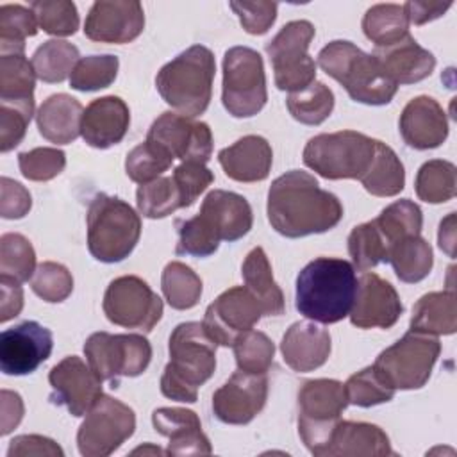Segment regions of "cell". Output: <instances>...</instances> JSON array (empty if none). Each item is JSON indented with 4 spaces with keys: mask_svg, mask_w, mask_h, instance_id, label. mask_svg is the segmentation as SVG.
I'll list each match as a JSON object with an SVG mask.
<instances>
[{
    "mask_svg": "<svg viewBox=\"0 0 457 457\" xmlns=\"http://www.w3.org/2000/svg\"><path fill=\"white\" fill-rule=\"evenodd\" d=\"M266 209L271 227L293 239L327 232L343 218L339 198L302 170L286 171L271 182Z\"/></svg>",
    "mask_w": 457,
    "mask_h": 457,
    "instance_id": "cell-1",
    "label": "cell"
},
{
    "mask_svg": "<svg viewBox=\"0 0 457 457\" xmlns=\"http://www.w3.org/2000/svg\"><path fill=\"white\" fill-rule=\"evenodd\" d=\"M357 277L352 262L318 257L296 277L295 305L300 314L318 323H337L352 311Z\"/></svg>",
    "mask_w": 457,
    "mask_h": 457,
    "instance_id": "cell-2",
    "label": "cell"
},
{
    "mask_svg": "<svg viewBox=\"0 0 457 457\" xmlns=\"http://www.w3.org/2000/svg\"><path fill=\"white\" fill-rule=\"evenodd\" d=\"M216 341L202 323H179L170 336V362L161 377V393L170 400L195 403L198 387L216 370Z\"/></svg>",
    "mask_w": 457,
    "mask_h": 457,
    "instance_id": "cell-3",
    "label": "cell"
},
{
    "mask_svg": "<svg viewBox=\"0 0 457 457\" xmlns=\"http://www.w3.org/2000/svg\"><path fill=\"white\" fill-rule=\"evenodd\" d=\"M318 64L359 104L386 105L396 95L398 86L386 75L373 54L362 52L350 41H330L320 50Z\"/></svg>",
    "mask_w": 457,
    "mask_h": 457,
    "instance_id": "cell-4",
    "label": "cell"
},
{
    "mask_svg": "<svg viewBox=\"0 0 457 457\" xmlns=\"http://www.w3.org/2000/svg\"><path fill=\"white\" fill-rule=\"evenodd\" d=\"M214 71L212 52L204 45H193L157 71L155 87L179 114L196 118L209 107Z\"/></svg>",
    "mask_w": 457,
    "mask_h": 457,
    "instance_id": "cell-5",
    "label": "cell"
},
{
    "mask_svg": "<svg viewBox=\"0 0 457 457\" xmlns=\"http://www.w3.org/2000/svg\"><path fill=\"white\" fill-rule=\"evenodd\" d=\"M87 248L100 262H120L132 253L141 236L139 214L121 198L98 193L87 209Z\"/></svg>",
    "mask_w": 457,
    "mask_h": 457,
    "instance_id": "cell-6",
    "label": "cell"
},
{
    "mask_svg": "<svg viewBox=\"0 0 457 457\" xmlns=\"http://www.w3.org/2000/svg\"><path fill=\"white\" fill-rule=\"evenodd\" d=\"M375 155V139L355 132L339 130L311 137L303 148V164L328 180L361 179Z\"/></svg>",
    "mask_w": 457,
    "mask_h": 457,
    "instance_id": "cell-7",
    "label": "cell"
},
{
    "mask_svg": "<svg viewBox=\"0 0 457 457\" xmlns=\"http://www.w3.org/2000/svg\"><path fill=\"white\" fill-rule=\"evenodd\" d=\"M346 405L345 384L339 380L314 378L302 384L298 391V434L312 455L321 457Z\"/></svg>",
    "mask_w": 457,
    "mask_h": 457,
    "instance_id": "cell-8",
    "label": "cell"
},
{
    "mask_svg": "<svg viewBox=\"0 0 457 457\" xmlns=\"http://www.w3.org/2000/svg\"><path fill=\"white\" fill-rule=\"evenodd\" d=\"M266 75L262 57L248 46H232L223 57V107L234 118L255 116L266 104Z\"/></svg>",
    "mask_w": 457,
    "mask_h": 457,
    "instance_id": "cell-9",
    "label": "cell"
},
{
    "mask_svg": "<svg viewBox=\"0 0 457 457\" xmlns=\"http://www.w3.org/2000/svg\"><path fill=\"white\" fill-rule=\"evenodd\" d=\"M439 353L437 336L409 330L395 345L382 350L373 366L391 387L420 389L428 382Z\"/></svg>",
    "mask_w": 457,
    "mask_h": 457,
    "instance_id": "cell-10",
    "label": "cell"
},
{
    "mask_svg": "<svg viewBox=\"0 0 457 457\" xmlns=\"http://www.w3.org/2000/svg\"><path fill=\"white\" fill-rule=\"evenodd\" d=\"M314 32L311 21L295 20L286 23L266 45L278 89L296 93L316 80V62L307 52Z\"/></svg>",
    "mask_w": 457,
    "mask_h": 457,
    "instance_id": "cell-11",
    "label": "cell"
},
{
    "mask_svg": "<svg viewBox=\"0 0 457 457\" xmlns=\"http://www.w3.org/2000/svg\"><path fill=\"white\" fill-rule=\"evenodd\" d=\"M84 353L89 368L114 386L120 377L141 375L152 361V346L139 334L95 332L86 339Z\"/></svg>",
    "mask_w": 457,
    "mask_h": 457,
    "instance_id": "cell-12",
    "label": "cell"
},
{
    "mask_svg": "<svg viewBox=\"0 0 457 457\" xmlns=\"http://www.w3.org/2000/svg\"><path fill=\"white\" fill-rule=\"evenodd\" d=\"M136 430L134 411L107 395L86 412L77 432V446L84 457H107L118 450Z\"/></svg>",
    "mask_w": 457,
    "mask_h": 457,
    "instance_id": "cell-13",
    "label": "cell"
},
{
    "mask_svg": "<svg viewBox=\"0 0 457 457\" xmlns=\"http://www.w3.org/2000/svg\"><path fill=\"white\" fill-rule=\"evenodd\" d=\"M104 314L118 327L150 332L162 316V300L143 278L123 275L107 286Z\"/></svg>",
    "mask_w": 457,
    "mask_h": 457,
    "instance_id": "cell-14",
    "label": "cell"
},
{
    "mask_svg": "<svg viewBox=\"0 0 457 457\" xmlns=\"http://www.w3.org/2000/svg\"><path fill=\"white\" fill-rule=\"evenodd\" d=\"M146 139L182 162L205 164L212 154V132L207 123L166 111L148 129Z\"/></svg>",
    "mask_w": 457,
    "mask_h": 457,
    "instance_id": "cell-15",
    "label": "cell"
},
{
    "mask_svg": "<svg viewBox=\"0 0 457 457\" xmlns=\"http://www.w3.org/2000/svg\"><path fill=\"white\" fill-rule=\"evenodd\" d=\"M262 307L243 286L223 291L204 314V328L218 346H232L234 341L261 320Z\"/></svg>",
    "mask_w": 457,
    "mask_h": 457,
    "instance_id": "cell-16",
    "label": "cell"
},
{
    "mask_svg": "<svg viewBox=\"0 0 457 457\" xmlns=\"http://www.w3.org/2000/svg\"><path fill=\"white\" fill-rule=\"evenodd\" d=\"M52 386L50 400L55 405H64L71 416H84L102 393V378L77 355H68L57 362L50 373Z\"/></svg>",
    "mask_w": 457,
    "mask_h": 457,
    "instance_id": "cell-17",
    "label": "cell"
},
{
    "mask_svg": "<svg viewBox=\"0 0 457 457\" xmlns=\"http://www.w3.org/2000/svg\"><path fill=\"white\" fill-rule=\"evenodd\" d=\"M54 348L52 332L37 321H21L0 336V368L5 375H29Z\"/></svg>",
    "mask_w": 457,
    "mask_h": 457,
    "instance_id": "cell-18",
    "label": "cell"
},
{
    "mask_svg": "<svg viewBox=\"0 0 457 457\" xmlns=\"http://www.w3.org/2000/svg\"><path fill=\"white\" fill-rule=\"evenodd\" d=\"M268 398L266 375L234 371L232 377L214 391L212 412L227 425H246L264 407Z\"/></svg>",
    "mask_w": 457,
    "mask_h": 457,
    "instance_id": "cell-19",
    "label": "cell"
},
{
    "mask_svg": "<svg viewBox=\"0 0 457 457\" xmlns=\"http://www.w3.org/2000/svg\"><path fill=\"white\" fill-rule=\"evenodd\" d=\"M145 29L143 5L136 0L95 2L84 21V34L98 43H130Z\"/></svg>",
    "mask_w": 457,
    "mask_h": 457,
    "instance_id": "cell-20",
    "label": "cell"
},
{
    "mask_svg": "<svg viewBox=\"0 0 457 457\" xmlns=\"http://www.w3.org/2000/svg\"><path fill=\"white\" fill-rule=\"evenodd\" d=\"M403 312L396 289L377 273H364L357 280V291L350 311V321L357 328H391Z\"/></svg>",
    "mask_w": 457,
    "mask_h": 457,
    "instance_id": "cell-21",
    "label": "cell"
},
{
    "mask_svg": "<svg viewBox=\"0 0 457 457\" xmlns=\"http://www.w3.org/2000/svg\"><path fill=\"white\" fill-rule=\"evenodd\" d=\"M200 220L218 241H237L246 236L253 223L248 200L237 193L214 189L202 202Z\"/></svg>",
    "mask_w": 457,
    "mask_h": 457,
    "instance_id": "cell-22",
    "label": "cell"
},
{
    "mask_svg": "<svg viewBox=\"0 0 457 457\" xmlns=\"http://www.w3.org/2000/svg\"><path fill=\"white\" fill-rule=\"evenodd\" d=\"M400 134L416 150L437 148L448 137V120L443 107L430 96L412 98L400 114Z\"/></svg>",
    "mask_w": 457,
    "mask_h": 457,
    "instance_id": "cell-23",
    "label": "cell"
},
{
    "mask_svg": "<svg viewBox=\"0 0 457 457\" xmlns=\"http://www.w3.org/2000/svg\"><path fill=\"white\" fill-rule=\"evenodd\" d=\"M130 125L127 104L114 95L95 98L82 112L80 136L93 148H109L118 145Z\"/></svg>",
    "mask_w": 457,
    "mask_h": 457,
    "instance_id": "cell-24",
    "label": "cell"
},
{
    "mask_svg": "<svg viewBox=\"0 0 457 457\" xmlns=\"http://www.w3.org/2000/svg\"><path fill=\"white\" fill-rule=\"evenodd\" d=\"M155 432L168 437L166 455H209V437L202 432L196 412L182 407H159L152 412Z\"/></svg>",
    "mask_w": 457,
    "mask_h": 457,
    "instance_id": "cell-25",
    "label": "cell"
},
{
    "mask_svg": "<svg viewBox=\"0 0 457 457\" xmlns=\"http://www.w3.org/2000/svg\"><path fill=\"white\" fill-rule=\"evenodd\" d=\"M280 352L293 371H312L323 366L330 355V334L312 321H296L286 330Z\"/></svg>",
    "mask_w": 457,
    "mask_h": 457,
    "instance_id": "cell-26",
    "label": "cell"
},
{
    "mask_svg": "<svg viewBox=\"0 0 457 457\" xmlns=\"http://www.w3.org/2000/svg\"><path fill=\"white\" fill-rule=\"evenodd\" d=\"M373 57L396 86L416 84L427 79L436 68L432 52L423 48L411 34L395 45L375 48Z\"/></svg>",
    "mask_w": 457,
    "mask_h": 457,
    "instance_id": "cell-27",
    "label": "cell"
},
{
    "mask_svg": "<svg viewBox=\"0 0 457 457\" xmlns=\"http://www.w3.org/2000/svg\"><path fill=\"white\" fill-rule=\"evenodd\" d=\"M384 457L393 455L387 434L364 421H337L332 428L321 457Z\"/></svg>",
    "mask_w": 457,
    "mask_h": 457,
    "instance_id": "cell-28",
    "label": "cell"
},
{
    "mask_svg": "<svg viewBox=\"0 0 457 457\" xmlns=\"http://www.w3.org/2000/svg\"><path fill=\"white\" fill-rule=\"evenodd\" d=\"M220 166L236 182H261L270 175L273 152L261 136H245L218 152Z\"/></svg>",
    "mask_w": 457,
    "mask_h": 457,
    "instance_id": "cell-29",
    "label": "cell"
},
{
    "mask_svg": "<svg viewBox=\"0 0 457 457\" xmlns=\"http://www.w3.org/2000/svg\"><path fill=\"white\" fill-rule=\"evenodd\" d=\"M82 105L77 98L57 93L48 96L36 112L39 134L55 145H68L80 136Z\"/></svg>",
    "mask_w": 457,
    "mask_h": 457,
    "instance_id": "cell-30",
    "label": "cell"
},
{
    "mask_svg": "<svg viewBox=\"0 0 457 457\" xmlns=\"http://www.w3.org/2000/svg\"><path fill=\"white\" fill-rule=\"evenodd\" d=\"M241 275L245 287L262 307V316H280L284 312V295L273 278L266 252L255 246L243 261Z\"/></svg>",
    "mask_w": 457,
    "mask_h": 457,
    "instance_id": "cell-31",
    "label": "cell"
},
{
    "mask_svg": "<svg viewBox=\"0 0 457 457\" xmlns=\"http://www.w3.org/2000/svg\"><path fill=\"white\" fill-rule=\"evenodd\" d=\"M36 71L25 54H0V104L34 114Z\"/></svg>",
    "mask_w": 457,
    "mask_h": 457,
    "instance_id": "cell-32",
    "label": "cell"
},
{
    "mask_svg": "<svg viewBox=\"0 0 457 457\" xmlns=\"http://www.w3.org/2000/svg\"><path fill=\"white\" fill-rule=\"evenodd\" d=\"M411 330L430 336H450L457 330L455 291H434L423 295L412 307Z\"/></svg>",
    "mask_w": 457,
    "mask_h": 457,
    "instance_id": "cell-33",
    "label": "cell"
},
{
    "mask_svg": "<svg viewBox=\"0 0 457 457\" xmlns=\"http://www.w3.org/2000/svg\"><path fill=\"white\" fill-rule=\"evenodd\" d=\"M359 180L373 196H395L405 186V170L395 150L375 139L373 161Z\"/></svg>",
    "mask_w": 457,
    "mask_h": 457,
    "instance_id": "cell-34",
    "label": "cell"
},
{
    "mask_svg": "<svg viewBox=\"0 0 457 457\" xmlns=\"http://www.w3.org/2000/svg\"><path fill=\"white\" fill-rule=\"evenodd\" d=\"M387 262L402 282L414 284L430 273L434 255L427 239L421 236H409L389 248Z\"/></svg>",
    "mask_w": 457,
    "mask_h": 457,
    "instance_id": "cell-35",
    "label": "cell"
},
{
    "mask_svg": "<svg viewBox=\"0 0 457 457\" xmlns=\"http://www.w3.org/2000/svg\"><path fill=\"white\" fill-rule=\"evenodd\" d=\"M364 36L375 43V48L389 46L409 36V20L398 4H377L362 18Z\"/></svg>",
    "mask_w": 457,
    "mask_h": 457,
    "instance_id": "cell-36",
    "label": "cell"
},
{
    "mask_svg": "<svg viewBox=\"0 0 457 457\" xmlns=\"http://www.w3.org/2000/svg\"><path fill=\"white\" fill-rule=\"evenodd\" d=\"M79 48L64 39H48L36 48L32 55V66L36 77L48 84H57L68 79L77 66Z\"/></svg>",
    "mask_w": 457,
    "mask_h": 457,
    "instance_id": "cell-37",
    "label": "cell"
},
{
    "mask_svg": "<svg viewBox=\"0 0 457 457\" xmlns=\"http://www.w3.org/2000/svg\"><path fill=\"white\" fill-rule=\"evenodd\" d=\"M375 227L384 237L387 248L409 236H420L423 227V214L418 204L409 198L396 200L387 205L375 220ZM389 253V252H387Z\"/></svg>",
    "mask_w": 457,
    "mask_h": 457,
    "instance_id": "cell-38",
    "label": "cell"
},
{
    "mask_svg": "<svg viewBox=\"0 0 457 457\" xmlns=\"http://www.w3.org/2000/svg\"><path fill=\"white\" fill-rule=\"evenodd\" d=\"M414 189L420 200L427 204H443L455 196L457 171L453 162L432 159L421 164L416 173Z\"/></svg>",
    "mask_w": 457,
    "mask_h": 457,
    "instance_id": "cell-39",
    "label": "cell"
},
{
    "mask_svg": "<svg viewBox=\"0 0 457 457\" xmlns=\"http://www.w3.org/2000/svg\"><path fill=\"white\" fill-rule=\"evenodd\" d=\"M161 287L170 307L186 311L195 307L202 296L200 277L184 262L171 261L164 266L161 275Z\"/></svg>",
    "mask_w": 457,
    "mask_h": 457,
    "instance_id": "cell-40",
    "label": "cell"
},
{
    "mask_svg": "<svg viewBox=\"0 0 457 457\" xmlns=\"http://www.w3.org/2000/svg\"><path fill=\"white\" fill-rule=\"evenodd\" d=\"M136 205L145 218L159 220L182 209L184 202L173 177H159L152 182L139 184L136 191Z\"/></svg>",
    "mask_w": 457,
    "mask_h": 457,
    "instance_id": "cell-41",
    "label": "cell"
},
{
    "mask_svg": "<svg viewBox=\"0 0 457 457\" xmlns=\"http://www.w3.org/2000/svg\"><path fill=\"white\" fill-rule=\"evenodd\" d=\"M36 271V252L30 241L16 232L0 237V278L18 284L32 278Z\"/></svg>",
    "mask_w": 457,
    "mask_h": 457,
    "instance_id": "cell-42",
    "label": "cell"
},
{
    "mask_svg": "<svg viewBox=\"0 0 457 457\" xmlns=\"http://www.w3.org/2000/svg\"><path fill=\"white\" fill-rule=\"evenodd\" d=\"M286 105L296 121L303 125H320L334 109V93L323 82L314 80L305 89L289 93Z\"/></svg>",
    "mask_w": 457,
    "mask_h": 457,
    "instance_id": "cell-43",
    "label": "cell"
},
{
    "mask_svg": "<svg viewBox=\"0 0 457 457\" xmlns=\"http://www.w3.org/2000/svg\"><path fill=\"white\" fill-rule=\"evenodd\" d=\"M32 9L18 4L0 7V54H25V39L37 34Z\"/></svg>",
    "mask_w": 457,
    "mask_h": 457,
    "instance_id": "cell-44",
    "label": "cell"
},
{
    "mask_svg": "<svg viewBox=\"0 0 457 457\" xmlns=\"http://www.w3.org/2000/svg\"><path fill=\"white\" fill-rule=\"evenodd\" d=\"M237 370L255 375H266L273 362L275 345L261 330L243 332L232 345Z\"/></svg>",
    "mask_w": 457,
    "mask_h": 457,
    "instance_id": "cell-45",
    "label": "cell"
},
{
    "mask_svg": "<svg viewBox=\"0 0 457 457\" xmlns=\"http://www.w3.org/2000/svg\"><path fill=\"white\" fill-rule=\"evenodd\" d=\"M348 252L353 261V268L366 271L380 262H387L389 248L371 220L352 228L348 236Z\"/></svg>",
    "mask_w": 457,
    "mask_h": 457,
    "instance_id": "cell-46",
    "label": "cell"
},
{
    "mask_svg": "<svg viewBox=\"0 0 457 457\" xmlns=\"http://www.w3.org/2000/svg\"><path fill=\"white\" fill-rule=\"evenodd\" d=\"M173 162V157L159 145L145 139L134 146L125 159L127 177L137 184H146L159 179Z\"/></svg>",
    "mask_w": 457,
    "mask_h": 457,
    "instance_id": "cell-47",
    "label": "cell"
},
{
    "mask_svg": "<svg viewBox=\"0 0 457 457\" xmlns=\"http://www.w3.org/2000/svg\"><path fill=\"white\" fill-rule=\"evenodd\" d=\"M118 57L111 54L82 57L70 75V86L84 93L109 87L118 75Z\"/></svg>",
    "mask_w": 457,
    "mask_h": 457,
    "instance_id": "cell-48",
    "label": "cell"
},
{
    "mask_svg": "<svg viewBox=\"0 0 457 457\" xmlns=\"http://www.w3.org/2000/svg\"><path fill=\"white\" fill-rule=\"evenodd\" d=\"M345 391L348 403L357 407H373L393 400L396 389L386 382L375 366H368L346 380Z\"/></svg>",
    "mask_w": 457,
    "mask_h": 457,
    "instance_id": "cell-49",
    "label": "cell"
},
{
    "mask_svg": "<svg viewBox=\"0 0 457 457\" xmlns=\"http://www.w3.org/2000/svg\"><path fill=\"white\" fill-rule=\"evenodd\" d=\"M39 29L50 36H71L79 29L77 5L70 0H36L30 4Z\"/></svg>",
    "mask_w": 457,
    "mask_h": 457,
    "instance_id": "cell-50",
    "label": "cell"
},
{
    "mask_svg": "<svg viewBox=\"0 0 457 457\" xmlns=\"http://www.w3.org/2000/svg\"><path fill=\"white\" fill-rule=\"evenodd\" d=\"M30 287L45 302L59 303L71 295L73 277L66 266L54 261H45L36 268L30 278Z\"/></svg>",
    "mask_w": 457,
    "mask_h": 457,
    "instance_id": "cell-51",
    "label": "cell"
},
{
    "mask_svg": "<svg viewBox=\"0 0 457 457\" xmlns=\"http://www.w3.org/2000/svg\"><path fill=\"white\" fill-rule=\"evenodd\" d=\"M18 166L25 179L46 182L55 179L66 166V154L59 148L39 146L18 155Z\"/></svg>",
    "mask_w": 457,
    "mask_h": 457,
    "instance_id": "cell-52",
    "label": "cell"
},
{
    "mask_svg": "<svg viewBox=\"0 0 457 457\" xmlns=\"http://www.w3.org/2000/svg\"><path fill=\"white\" fill-rule=\"evenodd\" d=\"M177 230H179V243L175 248L177 255L209 257L220 246V241L204 225L198 214L189 220H179Z\"/></svg>",
    "mask_w": 457,
    "mask_h": 457,
    "instance_id": "cell-53",
    "label": "cell"
},
{
    "mask_svg": "<svg viewBox=\"0 0 457 457\" xmlns=\"http://www.w3.org/2000/svg\"><path fill=\"white\" fill-rule=\"evenodd\" d=\"M173 180L180 189L184 207L195 204V200L212 184L214 175L212 171L202 162H180L173 170Z\"/></svg>",
    "mask_w": 457,
    "mask_h": 457,
    "instance_id": "cell-54",
    "label": "cell"
},
{
    "mask_svg": "<svg viewBox=\"0 0 457 457\" xmlns=\"http://www.w3.org/2000/svg\"><path fill=\"white\" fill-rule=\"evenodd\" d=\"M228 5L237 14L243 29L253 36L266 34L277 20L278 5L275 2H230Z\"/></svg>",
    "mask_w": 457,
    "mask_h": 457,
    "instance_id": "cell-55",
    "label": "cell"
},
{
    "mask_svg": "<svg viewBox=\"0 0 457 457\" xmlns=\"http://www.w3.org/2000/svg\"><path fill=\"white\" fill-rule=\"evenodd\" d=\"M32 114L16 105L0 104V150L5 154L25 137Z\"/></svg>",
    "mask_w": 457,
    "mask_h": 457,
    "instance_id": "cell-56",
    "label": "cell"
},
{
    "mask_svg": "<svg viewBox=\"0 0 457 457\" xmlns=\"http://www.w3.org/2000/svg\"><path fill=\"white\" fill-rule=\"evenodd\" d=\"M0 216L5 220H20L23 218L30 207L32 198L30 193L16 180L9 177H2L0 180Z\"/></svg>",
    "mask_w": 457,
    "mask_h": 457,
    "instance_id": "cell-57",
    "label": "cell"
},
{
    "mask_svg": "<svg viewBox=\"0 0 457 457\" xmlns=\"http://www.w3.org/2000/svg\"><path fill=\"white\" fill-rule=\"evenodd\" d=\"M30 455H48V457H62V448L50 437L37 434L16 436L9 448L7 457H30Z\"/></svg>",
    "mask_w": 457,
    "mask_h": 457,
    "instance_id": "cell-58",
    "label": "cell"
},
{
    "mask_svg": "<svg viewBox=\"0 0 457 457\" xmlns=\"http://www.w3.org/2000/svg\"><path fill=\"white\" fill-rule=\"evenodd\" d=\"M405 16L409 20V23L414 25H425L439 16H443L450 7L452 2H432V0H411L405 2L403 5Z\"/></svg>",
    "mask_w": 457,
    "mask_h": 457,
    "instance_id": "cell-59",
    "label": "cell"
},
{
    "mask_svg": "<svg viewBox=\"0 0 457 457\" xmlns=\"http://www.w3.org/2000/svg\"><path fill=\"white\" fill-rule=\"evenodd\" d=\"M23 309V289L18 282L0 278V321L16 318Z\"/></svg>",
    "mask_w": 457,
    "mask_h": 457,
    "instance_id": "cell-60",
    "label": "cell"
},
{
    "mask_svg": "<svg viewBox=\"0 0 457 457\" xmlns=\"http://www.w3.org/2000/svg\"><path fill=\"white\" fill-rule=\"evenodd\" d=\"M23 418V402L18 393L2 389V436H7Z\"/></svg>",
    "mask_w": 457,
    "mask_h": 457,
    "instance_id": "cell-61",
    "label": "cell"
},
{
    "mask_svg": "<svg viewBox=\"0 0 457 457\" xmlns=\"http://www.w3.org/2000/svg\"><path fill=\"white\" fill-rule=\"evenodd\" d=\"M439 248L446 252L450 257H453V246H455V212H450L439 225Z\"/></svg>",
    "mask_w": 457,
    "mask_h": 457,
    "instance_id": "cell-62",
    "label": "cell"
},
{
    "mask_svg": "<svg viewBox=\"0 0 457 457\" xmlns=\"http://www.w3.org/2000/svg\"><path fill=\"white\" fill-rule=\"evenodd\" d=\"M132 453H134V455H136V453H154V455H162V453H166V452H162L159 446L146 445V446H139V448H136Z\"/></svg>",
    "mask_w": 457,
    "mask_h": 457,
    "instance_id": "cell-63",
    "label": "cell"
}]
</instances>
